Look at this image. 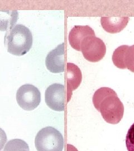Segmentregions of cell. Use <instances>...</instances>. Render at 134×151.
I'll list each match as a JSON object with an SVG mask.
<instances>
[{
  "mask_svg": "<svg viewBox=\"0 0 134 151\" xmlns=\"http://www.w3.org/2000/svg\"><path fill=\"white\" fill-rule=\"evenodd\" d=\"M92 101L95 108L108 123L118 124L123 119V104L112 88L101 87L98 89L93 96Z\"/></svg>",
  "mask_w": 134,
  "mask_h": 151,
  "instance_id": "cell-1",
  "label": "cell"
},
{
  "mask_svg": "<svg viewBox=\"0 0 134 151\" xmlns=\"http://www.w3.org/2000/svg\"><path fill=\"white\" fill-rule=\"evenodd\" d=\"M4 41L9 53L21 56L27 54L32 47V34L29 28L18 24L6 32Z\"/></svg>",
  "mask_w": 134,
  "mask_h": 151,
  "instance_id": "cell-2",
  "label": "cell"
},
{
  "mask_svg": "<svg viewBox=\"0 0 134 151\" xmlns=\"http://www.w3.org/2000/svg\"><path fill=\"white\" fill-rule=\"evenodd\" d=\"M35 145L38 151H63L64 138L58 130L47 127L38 132Z\"/></svg>",
  "mask_w": 134,
  "mask_h": 151,
  "instance_id": "cell-3",
  "label": "cell"
},
{
  "mask_svg": "<svg viewBox=\"0 0 134 151\" xmlns=\"http://www.w3.org/2000/svg\"><path fill=\"white\" fill-rule=\"evenodd\" d=\"M80 49L85 58L91 62L101 60L106 53L105 44L95 35L85 38L82 42Z\"/></svg>",
  "mask_w": 134,
  "mask_h": 151,
  "instance_id": "cell-4",
  "label": "cell"
},
{
  "mask_svg": "<svg viewBox=\"0 0 134 151\" xmlns=\"http://www.w3.org/2000/svg\"><path fill=\"white\" fill-rule=\"evenodd\" d=\"M16 100L22 109L32 111L37 108L41 102V93L35 86L25 84L18 89Z\"/></svg>",
  "mask_w": 134,
  "mask_h": 151,
  "instance_id": "cell-5",
  "label": "cell"
},
{
  "mask_svg": "<svg viewBox=\"0 0 134 151\" xmlns=\"http://www.w3.org/2000/svg\"><path fill=\"white\" fill-rule=\"evenodd\" d=\"M45 103L49 108L57 111H63L65 108L64 85L54 83L47 88L45 93Z\"/></svg>",
  "mask_w": 134,
  "mask_h": 151,
  "instance_id": "cell-6",
  "label": "cell"
},
{
  "mask_svg": "<svg viewBox=\"0 0 134 151\" xmlns=\"http://www.w3.org/2000/svg\"><path fill=\"white\" fill-rule=\"evenodd\" d=\"M64 55V43H63L47 55L45 60L47 69L54 73L63 72L65 70Z\"/></svg>",
  "mask_w": 134,
  "mask_h": 151,
  "instance_id": "cell-7",
  "label": "cell"
},
{
  "mask_svg": "<svg viewBox=\"0 0 134 151\" xmlns=\"http://www.w3.org/2000/svg\"><path fill=\"white\" fill-rule=\"evenodd\" d=\"M67 82V102H69L72 95V92L80 86L82 75L80 68L73 63H68L65 72Z\"/></svg>",
  "mask_w": 134,
  "mask_h": 151,
  "instance_id": "cell-8",
  "label": "cell"
},
{
  "mask_svg": "<svg viewBox=\"0 0 134 151\" xmlns=\"http://www.w3.org/2000/svg\"><path fill=\"white\" fill-rule=\"evenodd\" d=\"M95 35V32L91 27L88 25L75 26L73 27L69 34L70 45L76 50L80 51L82 42L89 36Z\"/></svg>",
  "mask_w": 134,
  "mask_h": 151,
  "instance_id": "cell-9",
  "label": "cell"
},
{
  "mask_svg": "<svg viewBox=\"0 0 134 151\" xmlns=\"http://www.w3.org/2000/svg\"><path fill=\"white\" fill-rule=\"evenodd\" d=\"M129 17H102L101 24L104 30L115 34L121 32L129 22Z\"/></svg>",
  "mask_w": 134,
  "mask_h": 151,
  "instance_id": "cell-10",
  "label": "cell"
},
{
  "mask_svg": "<svg viewBox=\"0 0 134 151\" xmlns=\"http://www.w3.org/2000/svg\"><path fill=\"white\" fill-rule=\"evenodd\" d=\"M19 16L16 10H0V31H9L15 27Z\"/></svg>",
  "mask_w": 134,
  "mask_h": 151,
  "instance_id": "cell-11",
  "label": "cell"
},
{
  "mask_svg": "<svg viewBox=\"0 0 134 151\" xmlns=\"http://www.w3.org/2000/svg\"><path fill=\"white\" fill-rule=\"evenodd\" d=\"M129 45H123L116 49L113 55V64L118 68L126 69L125 65V52Z\"/></svg>",
  "mask_w": 134,
  "mask_h": 151,
  "instance_id": "cell-12",
  "label": "cell"
},
{
  "mask_svg": "<svg viewBox=\"0 0 134 151\" xmlns=\"http://www.w3.org/2000/svg\"><path fill=\"white\" fill-rule=\"evenodd\" d=\"M29 151L28 145L24 140L20 139H14L9 140L5 146V151Z\"/></svg>",
  "mask_w": 134,
  "mask_h": 151,
  "instance_id": "cell-13",
  "label": "cell"
},
{
  "mask_svg": "<svg viewBox=\"0 0 134 151\" xmlns=\"http://www.w3.org/2000/svg\"><path fill=\"white\" fill-rule=\"evenodd\" d=\"M125 65L126 68L134 72V45L129 46L126 50Z\"/></svg>",
  "mask_w": 134,
  "mask_h": 151,
  "instance_id": "cell-14",
  "label": "cell"
},
{
  "mask_svg": "<svg viewBox=\"0 0 134 151\" xmlns=\"http://www.w3.org/2000/svg\"><path fill=\"white\" fill-rule=\"evenodd\" d=\"M125 143L128 151H134V123L133 124L127 133Z\"/></svg>",
  "mask_w": 134,
  "mask_h": 151,
  "instance_id": "cell-15",
  "label": "cell"
},
{
  "mask_svg": "<svg viewBox=\"0 0 134 151\" xmlns=\"http://www.w3.org/2000/svg\"><path fill=\"white\" fill-rule=\"evenodd\" d=\"M7 140V137L5 132L0 128V151L2 150L5 145Z\"/></svg>",
  "mask_w": 134,
  "mask_h": 151,
  "instance_id": "cell-16",
  "label": "cell"
},
{
  "mask_svg": "<svg viewBox=\"0 0 134 151\" xmlns=\"http://www.w3.org/2000/svg\"><path fill=\"white\" fill-rule=\"evenodd\" d=\"M27 151V150H22V151Z\"/></svg>",
  "mask_w": 134,
  "mask_h": 151,
  "instance_id": "cell-17",
  "label": "cell"
},
{
  "mask_svg": "<svg viewBox=\"0 0 134 151\" xmlns=\"http://www.w3.org/2000/svg\"></svg>",
  "mask_w": 134,
  "mask_h": 151,
  "instance_id": "cell-18",
  "label": "cell"
}]
</instances>
